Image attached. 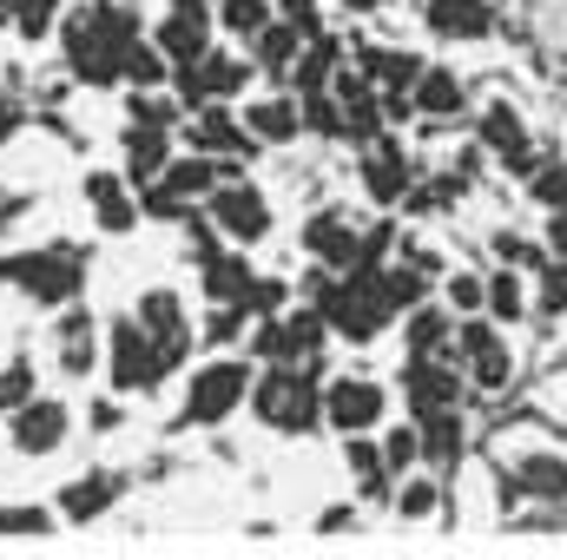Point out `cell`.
Masks as SVG:
<instances>
[{"instance_id": "obj_41", "label": "cell", "mask_w": 567, "mask_h": 560, "mask_svg": "<svg viewBox=\"0 0 567 560\" xmlns=\"http://www.w3.org/2000/svg\"><path fill=\"white\" fill-rule=\"evenodd\" d=\"M488 303H495V317H515V310H522V290H515V278H495Z\"/></svg>"}, {"instance_id": "obj_14", "label": "cell", "mask_w": 567, "mask_h": 560, "mask_svg": "<svg viewBox=\"0 0 567 560\" xmlns=\"http://www.w3.org/2000/svg\"><path fill=\"white\" fill-rule=\"evenodd\" d=\"M429 27L442 40H482L488 33V0H429Z\"/></svg>"}, {"instance_id": "obj_18", "label": "cell", "mask_w": 567, "mask_h": 560, "mask_svg": "<svg viewBox=\"0 0 567 560\" xmlns=\"http://www.w3.org/2000/svg\"><path fill=\"white\" fill-rule=\"evenodd\" d=\"M60 363H66V376L93 370V317H66L60 323Z\"/></svg>"}, {"instance_id": "obj_21", "label": "cell", "mask_w": 567, "mask_h": 560, "mask_svg": "<svg viewBox=\"0 0 567 560\" xmlns=\"http://www.w3.org/2000/svg\"><path fill=\"white\" fill-rule=\"evenodd\" d=\"M245 139H251V126L238 133V126H231V113H218V106L192 126V145H198V152H238Z\"/></svg>"}, {"instance_id": "obj_7", "label": "cell", "mask_w": 567, "mask_h": 560, "mask_svg": "<svg viewBox=\"0 0 567 560\" xmlns=\"http://www.w3.org/2000/svg\"><path fill=\"white\" fill-rule=\"evenodd\" d=\"M323 416L337 422L343 435H363V428H377V416H383V390L377 383H330Z\"/></svg>"}, {"instance_id": "obj_36", "label": "cell", "mask_w": 567, "mask_h": 560, "mask_svg": "<svg viewBox=\"0 0 567 560\" xmlns=\"http://www.w3.org/2000/svg\"><path fill=\"white\" fill-rule=\"evenodd\" d=\"M53 7H60V0H20V33H27V40L47 33V27H53Z\"/></svg>"}, {"instance_id": "obj_29", "label": "cell", "mask_w": 567, "mask_h": 560, "mask_svg": "<svg viewBox=\"0 0 567 560\" xmlns=\"http://www.w3.org/2000/svg\"><path fill=\"white\" fill-rule=\"evenodd\" d=\"M370 73L390 80V86H416V80H423V66H416L410 53H370Z\"/></svg>"}, {"instance_id": "obj_37", "label": "cell", "mask_w": 567, "mask_h": 560, "mask_svg": "<svg viewBox=\"0 0 567 560\" xmlns=\"http://www.w3.org/2000/svg\"><path fill=\"white\" fill-rule=\"evenodd\" d=\"M278 13L303 33V40H317V0H278Z\"/></svg>"}, {"instance_id": "obj_46", "label": "cell", "mask_w": 567, "mask_h": 560, "mask_svg": "<svg viewBox=\"0 0 567 560\" xmlns=\"http://www.w3.org/2000/svg\"><path fill=\"white\" fill-rule=\"evenodd\" d=\"M343 7H383V0H343Z\"/></svg>"}, {"instance_id": "obj_38", "label": "cell", "mask_w": 567, "mask_h": 560, "mask_svg": "<svg viewBox=\"0 0 567 560\" xmlns=\"http://www.w3.org/2000/svg\"><path fill=\"white\" fill-rule=\"evenodd\" d=\"M535 198H542V205H567V172H561V165H542Z\"/></svg>"}, {"instance_id": "obj_20", "label": "cell", "mask_w": 567, "mask_h": 560, "mask_svg": "<svg viewBox=\"0 0 567 560\" xmlns=\"http://www.w3.org/2000/svg\"><path fill=\"white\" fill-rule=\"evenodd\" d=\"M126 152H133V185H152V178L165 172V126H145V133H133V139H126Z\"/></svg>"}, {"instance_id": "obj_19", "label": "cell", "mask_w": 567, "mask_h": 560, "mask_svg": "<svg viewBox=\"0 0 567 560\" xmlns=\"http://www.w3.org/2000/svg\"><path fill=\"white\" fill-rule=\"evenodd\" d=\"M113 495H120L113 475H86V481H73V488H66V521H93Z\"/></svg>"}, {"instance_id": "obj_24", "label": "cell", "mask_w": 567, "mask_h": 560, "mask_svg": "<svg viewBox=\"0 0 567 560\" xmlns=\"http://www.w3.org/2000/svg\"><path fill=\"white\" fill-rule=\"evenodd\" d=\"M297 46H303V33L284 20V27H258V60H265V73H284V60H297Z\"/></svg>"}, {"instance_id": "obj_8", "label": "cell", "mask_w": 567, "mask_h": 560, "mask_svg": "<svg viewBox=\"0 0 567 560\" xmlns=\"http://www.w3.org/2000/svg\"><path fill=\"white\" fill-rule=\"evenodd\" d=\"M60 442H66V409L60 403H20V416H13V448L20 455H47Z\"/></svg>"}, {"instance_id": "obj_42", "label": "cell", "mask_w": 567, "mask_h": 560, "mask_svg": "<svg viewBox=\"0 0 567 560\" xmlns=\"http://www.w3.org/2000/svg\"><path fill=\"white\" fill-rule=\"evenodd\" d=\"M396 508H403V515H429V508H435V495H429V481H410V488L396 495Z\"/></svg>"}, {"instance_id": "obj_32", "label": "cell", "mask_w": 567, "mask_h": 560, "mask_svg": "<svg viewBox=\"0 0 567 560\" xmlns=\"http://www.w3.org/2000/svg\"><path fill=\"white\" fill-rule=\"evenodd\" d=\"M423 422H429V435H423V455H442V462H449V455H455V416L442 409V416H423Z\"/></svg>"}, {"instance_id": "obj_4", "label": "cell", "mask_w": 567, "mask_h": 560, "mask_svg": "<svg viewBox=\"0 0 567 560\" xmlns=\"http://www.w3.org/2000/svg\"><path fill=\"white\" fill-rule=\"evenodd\" d=\"M172 363H165V350H158V336L140 330V323H113V390H152L158 376H165Z\"/></svg>"}, {"instance_id": "obj_6", "label": "cell", "mask_w": 567, "mask_h": 560, "mask_svg": "<svg viewBox=\"0 0 567 560\" xmlns=\"http://www.w3.org/2000/svg\"><path fill=\"white\" fill-rule=\"evenodd\" d=\"M245 383H251L245 363H212V370H198V383H192V422H225L245 403Z\"/></svg>"}, {"instance_id": "obj_17", "label": "cell", "mask_w": 567, "mask_h": 560, "mask_svg": "<svg viewBox=\"0 0 567 560\" xmlns=\"http://www.w3.org/2000/svg\"><path fill=\"white\" fill-rule=\"evenodd\" d=\"M482 139L495 145V152H502L508 165H528V133H522V120H515L508 106H495V113L482 120Z\"/></svg>"}, {"instance_id": "obj_35", "label": "cell", "mask_w": 567, "mask_h": 560, "mask_svg": "<svg viewBox=\"0 0 567 560\" xmlns=\"http://www.w3.org/2000/svg\"><path fill=\"white\" fill-rule=\"evenodd\" d=\"M416 455H423V435H410V428H396V435H390V448H383V462H390V468H410Z\"/></svg>"}, {"instance_id": "obj_34", "label": "cell", "mask_w": 567, "mask_h": 560, "mask_svg": "<svg viewBox=\"0 0 567 560\" xmlns=\"http://www.w3.org/2000/svg\"><path fill=\"white\" fill-rule=\"evenodd\" d=\"M27 390H33V370H27V363L0 370V409H20V403H27Z\"/></svg>"}, {"instance_id": "obj_12", "label": "cell", "mask_w": 567, "mask_h": 560, "mask_svg": "<svg viewBox=\"0 0 567 560\" xmlns=\"http://www.w3.org/2000/svg\"><path fill=\"white\" fill-rule=\"evenodd\" d=\"M508 488L515 495H535V501H567V462L561 455H528V462H515Z\"/></svg>"}, {"instance_id": "obj_16", "label": "cell", "mask_w": 567, "mask_h": 560, "mask_svg": "<svg viewBox=\"0 0 567 560\" xmlns=\"http://www.w3.org/2000/svg\"><path fill=\"white\" fill-rule=\"evenodd\" d=\"M86 198H93V211H100V225H106V231H133V198L120 191V178L93 172V178H86Z\"/></svg>"}, {"instance_id": "obj_44", "label": "cell", "mask_w": 567, "mask_h": 560, "mask_svg": "<svg viewBox=\"0 0 567 560\" xmlns=\"http://www.w3.org/2000/svg\"><path fill=\"white\" fill-rule=\"evenodd\" d=\"M548 231H555V245L567 251V205H555V225H548Z\"/></svg>"}, {"instance_id": "obj_1", "label": "cell", "mask_w": 567, "mask_h": 560, "mask_svg": "<svg viewBox=\"0 0 567 560\" xmlns=\"http://www.w3.org/2000/svg\"><path fill=\"white\" fill-rule=\"evenodd\" d=\"M133 46H140V20H133L120 0H106V7H80V13L66 20L73 73H80V80H93V86L120 80V73H126V60H133Z\"/></svg>"}, {"instance_id": "obj_2", "label": "cell", "mask_w": 567, "mask_h": 560, "mask_svg": "<svg viewBox=\"0 0 567 560\" xmlns=\"http://www.w3.org/2000/svg\"><path fill=\"white\" fill-rule=\"evenodd\" d=\"M251 409H258V422H271L278 435H303L310 422L323 416V403H317V390L303 383V370H271V376L251 390Z\"/></svg>"}, {"instance_id": "obj_27", "label": "cell", "mask_w": 567, "mask_h": 560, "mask_svg": "<svg viewBox=\"0 0 567 560\" xmlns=\"http://www.w3.org/2000/svg\"><path fill=\"white\" fill-rule=\"evenodd\" d=\"M165 60H172V53H165V46H158V40H152V46H133V60H126V80H140V86H158V80H165Z\"/></svg>"}, {"instance_id": "obj_40", "label": "cell", "mask_w": 567, "mask_h": 560, "mask_svg": "<svg viewBox=\"0 0 567 560\" xmlns=\"http://www.w3.org/2000/svg\"><path fill=\"white\" fill-rule=\"evenodd\" d=\"M238 323H245V303H231V310H218V317L205 323V336H212V343H231V336H238Z\"/></svg>"}, {"instance_id": "obj_43", "label": "cell", "mask_w": 567, "mask_h": 560, "mask_svg": "<svg viewBox=\"0 0 567 560\" xmlns=\"http://www.w3.org/2000/svg\"><path fill=\"white\" fill-rule=\"evenodd\" d=\"M449 297H455L462 310H475V303H482V283H475V278H455V283H449Z\"/></svg>"}, {"instance_id": "obj_9", "label": "cell", "mask_w": 567, "mask_h": 560, "mask_svg": "<svg viewBox=\"0 0 567 560\" xmlns=\"http://www.w3.org/2000/svg\"><path fill=\"white\" fill-rule=\"evenodd\" d=\"M455 396H462V376H455V370H442L435 356H416V363H410V409H416V416H442Z\"/></svg>"}, {"instance_id": "obj_28", "label": "cell", "mask_w": 567, "mask_h": 560, "mask_svg": "<svg viewBox=\"0 0 567 560\" xmlns=\"http://www.w3.org/2000/svg\"><path fill=\"white\" fill-rule=\"evenodd\" d=\"M442 343H449V317H442V310H423V317L410 323V350H416V356H435Z\"/></svg>"}, {"instance_id": "obj_11", "label": "cell", "mask_w": 567, "mask_h": 560, "mask_svg": "<svg viewBox=\"0 0 567 560\" xmlns=\"http://www.w3.org/2000/svg\"><path fill=\"white\" fill-rule=\"evenodd\" d=\"M303 245H310L323 265H357V258H363V245H357V231L343 225V211L310 218V225H303Z\"/></svg>"}, {"instance_id": "obj_5", "label": "cell", "mask_w": 567, "mask_h": 560, "mask_svg": "<svg viewBox=\"0 0 567 560\" xmlns=\"http://www.w3.org/2000/svg\"><path fill=\"white\" fill-rule=\"evenodd\" d=\"M212 225H218V231H231L238 245H258V238H265V225H271V211H265V198H258L245 178H225V185H218V198H212Z\"/></svg>"}, {"instance_id": "obj_45", "label": "cell", "mask_w": 567, "mask_h": 560, "mask_svg": "<svg viewBox=\"0 0 567 560\" xmlns=\"http://www.w3.org/2000/svg\"><path fill=\"white\" fill-rule=\"evenodd\" d=\"M13 126H20V113H13V106H7V100H0V139H7V133H13Z\"/></svg>"}, {"instance_id": "obj_10", "label": "cell", "mask_w": 567, "mask_h": 560, "mask_svg": "<svg viewBox=\"0 0 567 560\" xmlns=\"http://www.w3.org/2000/svg\"><path fill=\"white\" fill-rule=\"evenodd\" d=\"M462 363L475 370L482 390H502V383H508V350H502V336H495L488 323H468V330H462Z\"/></svg>"}, {"instance_id": "obj_3", "label": "cell", "mask_w": 567, "mask_h": 560, "mask_svg": "<svg viewBox=\"0 0 567 560\" xmlns=\"http://www.w3.org/2000/svg\"><path fill=\"white\" fill-rule=\"evenodd\" d=\"M0 278L20 283L40 303H66L80 290V258L73 251H27V258H0Z\"/></svg>"}, {"instance_id": "obj_13", "label": "cell", "mask_w": 567, "mask_h": 560, "mask_svg": "<svg viewBox=\"0 0 567 560\" xmlns=\"http://www.w3.org/2000/svg\"><path fill=\"white\" fill-rule=\"evenodd\" d=\"M140 323L158 336V350H165V363H178L185 356V317H178V297L172 290H152L140 303Z\"/></svg>"}, {"instance_id": "obj_25", "label": "cell", "mask_w": 567, "mask_h": 560, "mask_svg": "<svg viewBox=\"0 0 567 560\" xmlns=\"http://www.w3.org/2000/svg\"><path fill=\"white\" fill-rule=\"evenodd\" d=\"M205 290H212L218 303H245V297H251V278H245V265H238V258H212Z\"/></svg>"}, {"instance_id": "obj_15", "label": "cell", "mask_w": 567, "mask_h": 560, "mask_svg": "<svg viewBox=\"0 0 567 560\" xmlns=\"http://www.w3.org/2000/svg\"><path fill=\"white\" fill-rule=\"evenodd\" d=\"M158 46H165L172 60H198V53H205V7H178V13L158 27Z\"/></svg>"}, {"instance_id": "obj_26", "label": "cell", "mask_w": 567, "mask_h": 560, "mask_svg": "<svg viewBox=\"0 0 567 560\" xmlns=\"http://www.w3.org/2000/svg\"><path fill=\"white\" fill-rule=\"evenodd\" d=\"M370 191H377V198H396V191H403V165H396L390 145L370 152Z\"/></svg>"}, {"instance_id": "obj_22", "label": "cell", "mask_w": 567, "mask_h": 560, "mask_svg": "<svg viewBox=\"0 0 567 560\" xmlns=\"http://www.w3.org/2000/svg\"><path fill=\"white\" fill-rule=\"evenodd\" d=\"M245 126H251V139L284 145L290 133H297V106H284V100H265V106H251V113H245Z\"/></svg>"}, {"instance_id": "obj_39", "label": "cell", "mask_w": 567, "mask_h": 560, "mask_svg": "<svg viewBox=\"0 0 567 560\" xmlns=\"http://www.w3.org/2000/svg\"><path fill=\"white\" fill-rule=\"evenodd\" d=\"M542 310H548V317H555V310H567V265H555V271H542Z\"/></svg>"}, {"instance_id": "obj_30", "label": "cell", "mask_w": 567, "mask_h": 560, "mask_svg": "<svg viewBox=\"0 0 567 560\" xmlns=\"http://www.w3.org/2000/svg\"><path fill=\"white\" fill-rule=\"evenodd\" d=\"M343 455H350V468H357V475H363L370 488H383V468H390V462H383V455H377L370 442H357V435H350V448H343Z\"/></svg>"}, {"instance_id": "obj_33", "label": "cell", "mask_w": 567, "mask_h": 560, "mask_svg": "<svg viewBox=\"0 0 567 560\" xmlns=\"http://www.w3.org/2000/svg\"><path fill=\"white\" fill-rule=\"evenodd\" d=\"M225 27L231 33H258L265 27V0H225Z\"/></svg>"}, {"instance_id": "obj_23", "label": "cell", "mask_w": 567, "mask_h": 560, "mask_svg": "<svg viewBox=\"0 0 567 560\" xmlns=\"http://www.w3.org/2000/svg\"><path fill=\"white\" fill-rule=\"evenodd\" d=\"M416 106H423L429 120L455 113V106H462V80H455V73H423V80H416Z\"/></svg>"}, {"instance_id": "obj_31", "label": "cell", "mask_w": 567, "mask_h": 560, "mask_svg": "<svg viewBox=\"0 0 567 560\" xmlns=\"http://www.w3.org/2000/svg\"><path fill=\"white\" fill-rule=\"evenodd\" d=\"M47 528H53L47 508H7L0 515V535H47Z\"/></svg>"}]
</instances>
